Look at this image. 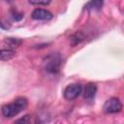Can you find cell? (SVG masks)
<instances>
[{
    "label": "cell",
    "instance_id": "2",
    "mask_svg": "<svg viewBox=\"0 0 124 124\" xmlns=\"http://www.w3.org/2000/svg\"><path fill=\"white\" fill-rule=\"evenodd\" d=\"M62 65V57L59 53H50L43 61V68L48 74H57Z\"/></svg>",
    "mask_w": 124,
    "mask_h": 124
},
{
    "label": "cell",
    "instance_id": "11",
    "mask_svg": "<svg viewBox=\"0 0 124 124\" xmlns=\"http://www.w3.org/2000/svg\"><path fill=\"white\" fill-rule=\"evenodd\" d=\"M11 16H12L13 19L16 20V21H19V20H21L23 18V14L20 13V12H18L16 9L11 10Z\"/></svg>",
    "mask_w": 124,
    "mask_h": 124
},
{
    "label": "cell",
    "instance_id": "1",
    "mask_svg": "<svg viewBox=\"0 0 124 124\" xmlns=\"http://www.w3.org/2000/svg\"><path fill=\"white\" fill-rule=\"evenodd\" d=\"M28 106V101L24 97H18L16 98L13 103L4 105L1 108V112L4 117L10 118L16 114H18L20 111L25 109Z\"/></svg>",
    "mask_w": 124,
    "mask_h": 124
},
{
    "label": "cell",
    "instance_id": "12",
    "mask_svg": "<svg viewBox=\"0 0 124 124\" xmlns=\"http://www.w3.org/2000/svg\"><path fill=\"white\" fill-rule=\"evenodd\" d=\"M51 0H28L31 5H48Z\"/></svg>",
    "mask_w": 124,
    "mask_h": 124
},
{
    "label": "cell",
    "instance_id": "9",
    "mask_svg": "<svg viewBox=\"0 0 124 124\" xmlns=\"http://www.w3.org/2000/svg\"><path fill=\"white\" fill-rule=\"evenodd\" d=\"M5 43L13 49V48H16V47L19 46L21 45L22 41L20 39H17V38H6Z\"/></svg>",
    "mask_w": 124,
    "mask_h": 124
},
{
    "label": "cell",
    "instance_id": "5",
    "mask_svg": "<svg viewBox=\"0 0 124 124\" xmlns=\"http://www.w3.org/2000/svg\"><path fill=\"white\" fill-rule=\"evenodd\" d=\"M96 92H97V85L93 82H88L83 89V98L85 99V101L92 103L94 101Z\"/></svg>",
    "mask_w": 124,
    "mask_h": 124
},
{
    "label": "cell",
    "instance_id": "6",
    "mask_svg": "<svg viewBox=\"0 0 124 124\" xmlns=\"http://www.w3.org/2000/svg\"><path fill=\"white\" fill-rule=\"evenodd\" d=\"M52 16V14L45 9H35L31 14V17L35 20H49Z\"/></svg>",
    "mask_w": 124,
    "mask_h": 124
},
{
    "label": "cell",
    "instance_id": "3",
    "mask_svg": "<svg viewBox=\"0 0 124 124\" xmlns=\"http://www.w3.org/2000/svg\"><path fill=\"white\" fill-rule=\"evenodd\" d=\"M122 104L118 98L112 97L106 101L103 106V110L105 113H117L121 111Z\"/></svg>",
    "mask_w": 124,
    "mask_h": 124
},
{
    "label": "cell",
    "instance_id": "13",
    "mask_svg": "<svg viewBox=\"0 0 124 124\" xmlns=\"http://www.w3.org/2000/svg\"><path fill=\"white\" fill-rule=\"evenodd\" d=\"M29 116L30 115H24V117H22V118H20V119H17V120H16L15 122H16V123H28L29 122Z\"/></svg>",
    "mask_w": 124,
    "mask_h": 124
},
{
    "label": "cell",
    "instance_id": "8",
    "mask_svg": "<svg viewBox=\"0 0 124 124\" xmlns=\"http://www.w3.org/2000/svg\"><path fill=\"white\" fill-rule=\"evenodd\" d=\"M16 56V51L12 48L8 49H0V60L1 61H8L11 60Z\"/></svg>",
    "mask_w": 124,
    "mask_h": 124
},
{
    "label": "cell",
    "instance_id": "10",
    "mask_svg": "<svg viewBox=\"0 0 124 124\" xmlns=\"http://www.w3.org/2000/svg\"><path fill=\"white\" fill-rule=\"evenodd\" d=\"M82 40H83V36H82V34H81L80 32H78V33H76L75 35H73V36L71 37V45L74 46L79 44Z\"/></svg>",
    "mask_w": 124,
    "mask_h": 124
},
{
    "label": "cell",
    "instance_id": "4",
    "mask_svg": "<svg viewBox=\"0 0 124 124\" xmlns=\"http://www.w3.org/2000/svg\"><path fill=\"white\" fill-rule=\"evenodd\" d=\"M82 91V86L79 83H72L69 84L65 89H64V98L68 101H72L75 100L76 98H78L80 93Z\"/></svg>",
    "mask_w": 124,
    "mask_h": 124
},
{
    "label": "cell",
    "instance_id": "7",
    "mask_svg": "<svg viewBox=\"0 0 124 124\" xmlns=\"http://www.w3.org/2000/svg\"><path fill=\"white\" fill-rule=\"evenodd\" d=\"M104 0H90L85 6L84 9L88 11H99L103 6Z\"/></svg>",
    "mask_w": 124,
    "mask_h": 124
},
{
    "label": "cell",
    "instance_id": "14",
    "mask_svg": "<svg viewBox=\"0 0 124 124\" xmlns=\"http://www.w3.org/2000/svg\"><path fill=\"white\" fill-rule=\"evenodd\" d=\"M5 1H6V2H9V3H12L14 0H5Z\"/></svg>",
    "mask_w": 124,
    "mask_h": 124
}]
</instances>
